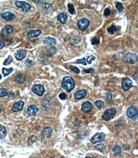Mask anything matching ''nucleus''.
Returning <instances> with one entry per match:
<instances>
[{
	"mask_svg": "<svg viewBox=\"0 0 138 158\" xmlns=\"http://www.w3.org/2000/svg\"><path fill=\"white\" fill-rule=\"evenodd\" d=\"M62 87L63 89L67 91L71 92L75 87V82L74 79L70 76H66L63 78L61 83Z\"/></svg>",
	"mask_w": 138,
	"mask_h": 158,
	"instance_id": "f257e3e1",
	"label": "nucleus"
},
{
	"mask_svg": "<svg viewBox=\"0 0 138 158\" xmlns=\"http://www.w3.org/2000/svg\"><path fill=\"white\" fill-rule=\"evenodd\" d=\"M126 114L127 116L128 117V118H131L132 120H136L138 117V110L136 107L131 106V107H128L127 109Z\"/></svg>",
	"mask_w": 138,
	"mask_h": 158,
	"instance_id": "f03ea898",
	"label": "nucleus"
},
{
	"mask_svg": "<svg viewBox=\"0 0 138 158\" xmlns=\"http://www.w3.org/2000/svg\"><path fill=\"white\" fill-rule=\"evenodd\" d=\"M116 111L114 109H109L105 112L104 114L103 115V118L105 121H109L110 119L113 118L116 114Z\"/></svg>",
	"mask_w": 138,
	"mask_h": 158,
	"instance_id": "7ed1b4c3",
	"label": "nucleus"
},
{
	"mask_svg": "<svg viewBox=\"0 0 138 158\" xmlns=\"http://www.w3.org/2000/svg\"><path fill=\"white\" fill-rule=\"evenodd\" d=\"M89 24H90V22L89 20L87 19H81L79 20L78 22V28L80 30L82 31H84L85 30H87V28L89 27Z\"/></svg>",
	"mask_w": 138,
	"mask_h": 158,
	"instance_id": "20e7f679",
	"label": "nucleus"
},
{
	"mask_svg": "<svg viewBox=\"0 0 138 158\" xmlns=\"http://www.w3.org/2000/svg\"><path fill=\"white\" fill-rule=\"evenodd\" d=\"M32 91L36 94L38 95L39 96H42L45 92V88H44L43 85H40V84H36L32 87Z\"/></svg>",
	"mask_w": 138,
	"mask_h": 158,
	"instance_id": "39448f33",
	"label": "nucleus"
},
{
	"mask_svg": "<svg viewBox=\"0 0 138 158\" xmlns=\"http://www.w3.org/2000/svg\"><path fill=\"white\" fill-rule=\"evenodd\" d=\"M16 6L20 8L24 12H28L31 8V5H30L29 3L25 2V1H17L15 2Z\"/></svg>",
	"mask_w": 138,
	"mask_h": 158,
	"instance_id": "423d86ee",
	"label": "nucleus"
},
{
	"mask_svg": "<svg viewBox=\"0 0 138 158\" xmlns=\"http://www.w3.org/2000/svg\"><path fill=\"white\" fill-rule=\"evenodd\" d=\"M132 87V82L128 78H125L123 79L122 82V87L124 91H127Z\"/></svg>",
	"mask_w": 138,
	"mask_h": 158,
	"instance_id": "0eeeda50",
	"label": "nucleus"
},
{
	"mask_svg": "<svg viewBox=\"0 0 138 158\" xmlns=\"http://www.w3.org/2000/svg\"><path fill=\"white\" fill-rule=\"evenodd\" d=\"M105 135L103 133H96L92 138H91V142L92 143L101 142L105 140Z\"/></svg>",
	"mask_w": 138,
	"mask_h": 158,
	"instance_id": "6e6552de",
	"label": "nucleus"
},
{
	"mask_svg": "<svg viewBox=\"0 0 138 158\" xmlns=\"http://www.w3.org/2000/svg\"><path fill=\"white\" fill-rule=\"evenodd\" d=\"M138 59V57L136 54L132 53L127 54L125 56V61L128 64H134L135 63Z\"/></svg>",
	"mask_w": 138,
	"mask_h": 158,
	"instance_id": "1a4fd4ad",
	"label": "nucleus"
},
{
	"mask_svg": "<svg viewBox=\"0 0 138 158\" xmlns=\"http://www.w3.org/2000/svg\"><path fill=\"white\" fill-rule=\"evenodd\" d=\"M1 16L3 19L7 20V21H12V20L15 19V15L9 12H6L3 13V14H1Z\"/></svg>",
	"mask_w": 138,
	"mask_h": 158,
	"instance_id": "9d476101",
	"label": "nucleus"
},
{
	"mask_svg": "<svg viewBox=\"0 0 138 158\" xmlns=\"http://www.w3.org/2000/svg\"><path fill=\"white\" fill-rule=\"evenodd\" d=\"M52 130L50 128L47 127L43 128V129L42 130V137L43 139H46L50 137L52 135Z\"/></svg>",
	"mask_w": 138,
	"mask_h": 158,
	"instance_id": "9b49d317",
	"label": "nucleus"
},
{
	"mask_svg": "<svg viewBox=\"0 0 138 158\" xmlns=\"http://www.w3.org/2000/svg\"><path fill=\"white\" fill-rule=\"evenodd\" d=\"M14 31V28L10 25H7L2 30V35L3 36H7L10 35Z\"/></svg>",
	"mask_w": 138,
	"mask_h": 158,
	"instance_id": "f8f14e48",
	"label": "nucleus"
},
{
	"mask_svg": "<svg viewBox=\"0 0 138 158\" xmlns=\"http://www.w3.org/2000/svg\"><path fill=\"white\" fill-rule=\"evenodd\" d=\"M38 112V108L36 105H30L27 109V114L29 115H35Z\"/></svg>",
	"mask_w": 138,
	"mask_h": 158,
	"instance_id": "ddd939ff",
	"label": "nucleus"
},
{
	"mask_svg": "<svg viewBox=\"0 0 138 158\" xmlns=\"http://www.w3.org/2000/svg\"><path fill=\"white\" fill-rule=\"evenodd\" d=\"M92 110V105L89 101L85 102L81 106V110L84 112H90Z\"/></svg>",
	"mask_w": 138,
	"mask_h": 158,
	"instance_id": "4468645a",
	"label": "nucleus"
},
{
	"mask_svg": "<svg viewBox=\"0 0 138 158\" xmlns=\"http://www.w3.org/2000/svg\"><path fill=\"white\" fill-rule=\"evenodd\" d=\"M24 103L22 101H18L17 103H15L13 105L12 107V110L14 112H19V111L22 110L24 107Z\"/></svg>",
	"mask_w": 138,
	"mask_h": 158,
	"instance_id": "2eb2a0df",
	"label": "nucleus"
},
{
	"mask_svg": "<svg viewBox=\"0 0 138 158\" xmlns=\"http://www.w3.org/2000/svg\"><path fill=\"white\" fill-rule=\"evenodd\" d=\"M42 33V31L41 30H31L28 32V38H33L38 37V36Z\"/></svg>",
	"mask_w": 138,
	"mask_h": 158,
	"instance_id": "dca6fc26",
	"label": "nucleus"
},
{
	"mask_svg": "<svg viewBox=\"0 0 138 158\" xmlns=\"http://www.w3.org/2000/svg\"><path fill=\"white\" fill-rule=\"evenodd\" d=\"M43 44L47 45H54L57 43V40L52 37H47L43 40Z\"/></svg>",
	"mask_w": 138,
	"mask_h": 158,
	"instance_id": "f3484780",
	"label": "nucleus"
},
{
	"mask_svg": "<svg viewBox=\"0 0 138 158\" xmlns=\"http://www.w3.org/2000/svg\"><path fill=\"white\" fill-rule=\"evenodd\" d=\"M86 94H87L86 90H84V89L80 90L75 94V98L76 99H81L86 96Z\"/></svg>",
	"mask_w": 138,
	"mask_h": 158,
	"instance_id": "a211bd4d",
	"label": "nucleus"
},
{
	"mask_svg": "<svg viewBox=\"0 0 138 158\" xmlns=\"http://www.w3.org/2000/svg\"><path fill=\"white\" fill-rule=\"evenodd\" d=\"M26 54H27V52L24 50H19L17 52L15 55L16 59L19 60V61H21L23 59H24L26 56Z\"/></svg>",
	"mask_w": 138,
	"mask_h": 158,
	"instance_id": "6ab92c4d",
	"label": "nucleus"
},
{
	"mask_svg": "<svg viewBox=\"0 0 138 158\" xmlns=\"http://www.w3.org/2000/svg\"><path fill=\"white\" fill-rule=\"evenodd\" d=\"M57 19L59 22H61L62 24H65L67 19V15L64 13H61L57 16Z\"/></svg>",
	"mask_w": 138,
	"mask_h": 158,
	"instance_id": "aec40b11",
	"label": "nucleus"
},
{
	"mask_svg": "<svg viewBox=\"0 0 138 158\" xmlns=\"http://www.w3.org/2000/svg\"><path fill=\"white\" fill-rule=\"evenodd\" d=\"M7 131L3 126L0 124V139H3L6 136Z\"/></svg>",
	"mask_w": 138,
	"mask_h": 158,
	"instance_id": "412c9836",
	"label": "nucleus"
},
{
	"mask_svg": "<svg viewBox=\"0 0 138 158\" xmlns=\"http://www.w3.org/2000/svg\"><path fill=\"white\" fill-rule=\"evenodd\" d=\"M15 80V81L17 82V83H23L24 80H25V77H24V75H22V74H19V75L16 76Z\"/></svg>",
	"mask_w": 138,
	"mask_h": 158,
	"instance_id": "4be33fe9",
	"label": "nucleus"
},
{
	"mask_svg": "<svg viewBox=\"0 0 138 158\" xmlns=\"http://www.w3.org/2000/svg\"><path fill=\"white\" fill-rule=\"evenodd\" d=\"M13 68H8V69H6V68H3L2 69V73L4 75V77H6L7 75H10V73H12V71H13Z\"/></svg>",
	"mask_w": 138,
	"mask_h": 158,
	"instance_id": "5701e85b",
	"label": "nucleus"
},
{
	"mask_svg": "<svg viewBox=\"0 0 138 158\" xmlns=\"http://www.w3.org/2000/svg\"><path fill=\"white\" fill-rule=\"evenodd\" d=\"M52 5L49 3H43L42 5V8L44 10L45 12H48L49 11V10L51 8Z\"/></svg>",
	"mask_w": 138,
	"mask_h": 158,
	"instance_id": "b1692460",
	"label": "nucleus"
},
{
	"mask_svg": "<svg viewBox=\"0 0 138 158\" xmlns=\"http://www.w3.org/2000/svg\"><path fill=\"white\" fill-rule=\"evenodd\" d=\"M113 152H114L115 154H120L122 152V149H121L120 147L118 146V145H115V146L112 149Z\"/></svg>",
	"mask_w": 138,
	"mask_h": 158,
	"instance_id": "393cba45",
	"label": "nucleus"
},
{
	"mask_svg": "<svg viewBox=\"0 0 138 158\" xmlns=\"http://www.w3.org/2000/svg\"><path fill=\"white\" fill-rule=\"evenodd\" d=\"M67 8H68V11L71 14L73 15L75 14V10L74 5L72 4H68L67 5Z\"/></svg>",
	"mask_w": 138,
	"mask_h": 158,
	"instance_id": "a878e982",
	"label": "nucleus"
},
{
	"mask_svg": "<svg viewBox=\"0 0 138 158\" xmlns=\"http://www.w3.org/2000/svg\"><path fill=\"white\" fill-rule=\"evenodd\" d=\"M117 30H118V28H116V26H114V25H112V26H110V27L108 28V32L111 34H113L114 32H116Z\"/></svg>",
	"mask_w": 138,
	"mask_h": 158,
	"instance_id": "bb28decb",
	"label": "nucleus"
},
{
	"mask_svg": "<svg viewBox=\"0 0 138 158\" xmlns=\"http://www.w3.org/2000/svg\"><path fill=\"white\" fill-rule=\"evenodd\" d=\"M13 61V57L11 56V55H9L6 59H5V61L3 63V64L4 65H8V64H10Z\"/></svg>",
	"mask_w": 138,
	"mask_h": 158,
	"instance_id": "cd10ccee",
	"label": "nucleus"
},
{
	"mask_svg": "<svg viewBox=\"0 0 138 158\" xmlns=\"http://www.w3.org/2000/svg\"><path fill=\"white\" fill-rule=\"evenodd\" d=\"M95 149H96L98 151H100V152H103V150L105 149V146L103 144H98L96 146H95Z\"/></svg>",
	"mask_w": 138,
	"mask_h": 158,
	"instance_id": "c85d7f7f",
	"label": "nucleus"
},
{
	"mask_svg": "<svg viewBox=\"0 0 138 158\" xmlns=\"http://www.w3.org/2000/svg\"><path fill=\"white\" fill-rule=\"evenodd\" d=\"M8 91L5 89H0V97H5L8 95Z\"/></svg>",
	"mask_w": 138,
	"mask_h": 158,
	"instance_id": "c756f323",
	"label": "nucleus"
},
{
	"mask_svg": "<svg viewBox=\"0 0 138 158\" xmlns=\"http://www.w3.org/2000/svg\"><path fill=\"white\" fill-rule=\"evenodd\" d=\"M95 105L96 106L98 109H101L102 107H104V103L101 100H99L95 102Z\"/></svg>",
	"mask_w": 138,
	"mask_h": 158,
	"instance_id": "7c9ffc66",
	"label": "nucleus"
},
{
	"mask_svg": "<svg viewBox=\"0 0 138 158\" xmlns=\"http://www.w3.org/2000/svg\"><path fill=\"white\" fill-rule=\"evenodd\" d=\"M99 42H100V41H99V39L96 37L93 38L91 40V43H92V44L93 45H98V44H99Z\"/></svg>",
	"mask_w": 138,
	"mask_h": 158,
	"instance_id": "2f4dec72",
	"label": "nucleus"
},
{
	"mask_svg": "<svg viewBox=\"0 0 138 158\" xmlns=\"http://www.w3.org/2000/svg\"><path fill=\"white\" fill-rule=\"evenodd\" d=\"M116 8L119 12H122L124 10V6L121 3H116Z\"/></svg>",
	"mask_w": 138,
	"mask_h": 158,
	"instance_id": "473e14b6",
	"label": "nucleus"
},
{
	"mask_svg": "<svg viewBox=\"0 0 138 158\" xmlns=\"http://www.w3.org/2000/svg\"><path fill=\"white\" fill-rule=\"evenodd\" d=\"M76 63L77 64H82L83 65L86 66L87 64V62H86V59L85 58H82L81 59H78V60H77L76 61Z\"/></svg>",
	"mask_w": 138,
	"mask_h": 158,
	"instance_id": "72a5a7b5",
	"label": "nucleus"
},
{
	"mask_svg": "<svg viewBox=\"0 0 138 158\" xmlns=\"http://www.w3.org/2000/svg\"><path fill=\"white\" fill-rule=\"evenodd\" d=\"M70 69H71V71H73L74 73H80V69L78 68L76 66H70Z\"/></svg>",
	"mask_w": 138,
	"mask_h": 158,
	"instance_id": "f704fd0d",
	"label": "nucleus"
},
{
	"mask_svg": "<svg viewBox=\"0 0 138 158\" xmlns=\"http://www.w3.org/2000/svg\"><path fill=\"white\" fill-rule=\"evenodd\" d=\"M95 56H94V55H90V56L87 59V63L91 64L92 63V62L94 60H95Z\"/></svg>",
	"mask_w": 138,
	"mask_h": 158,
	"instance_id": "c9c22d12",
	"label": "nucleus"
},
{
	"mask_svg": "<svg viewBox=\"0 0 138 158\" xmlns=\"http://www.w3.org/2000/svg\"><path fill=\"white\" fill-rule=\"evenodd\" d=\"M25 65L27 66V67H31L33 65L34 63L32 61H30V60H26V61H25Z\"/></svg>",
	"mask_w": 138,
	"mask_h": 158,
	"instance_id": "e433bc0d",
	"label": "nucleus"
},
{
	"mask_svg": "<svg viewBox=\"0 0 138 158\" xmlns=\"http://www.w3.org/2000/svg\"><path fill=\"white\" fill-rule=\"evenodd\" d=\"M94 71V69L93 68H89V69H83V73H92Z\"/></svg>",
	"mask_w": 138,
	"mask_h": 158,
	"instance_id": "4c0bfd02",
	"label": "nucleus"
},
{
	"mask_svg": "<svg viewBox=\"0 0 138 158\" xmlns=\"http://www.w3.org/2000/svg\"><path fill=\"white\" fill-rule=\"evenodd\" d=\"M111 14V10L109 8H106L105 10V12H104V15L105 16H108L109 15Z\"/></svg>",
	"mask_w": 138,
	"mask_h": 158,
	"instance_id": "58836bf2",
	"label": "nucleus"
},
{
	"mask_svg": "<svg viewBox=\"0 0 138 158\" xmlns=\"http://www.w3.org/2000/svg\"><path fill=\"white\" fill-rule=\"evenodd\" d=\"M59 98L61 99H66L67 98V95L65 93H61L59 96Z\"/></svg>",
	"mask_w": 138,
	"mask_h": 158,
	"instance_id": "ea45409f",
	"label": "nucleus"
},
{
	"mask_svg": "<svg viewBox=\"0 0 138 158\" xmlns=\"http://www.w3.org/2000/svg\"><path fill=\"white\" fill-rule=\"evenodd\" d=\"M112 99V96L110 93H108L107 94V100L108 101H111Z\"/></svg>",
	"mask_w": 138,
	"mask_h": 158,
	"instance_id": "a19ab883",
	"label": "nucleus"
},
{
	"mask_svg": "<svg viewBox=\"0 0 138 158\" xmlns=\"http://www.w3.org/2000/svg\"><path fill=\"white\" fill-rule=\"evenodd\" d=\"M5 47V44L2 41H0V50L2 49L3 48Z\"/></svg>",
	"mask_w": 138,
	"mask_h": 158,
	"instance_id": "79ce46f5",
	"label": "nucleus"
},
{
	"mask_svg": "<svg viewBox=\"0 0 138 158\" xmlns=\"http://www.w3.org/2000/svg\"><path fill=\"white\" fill-rule=\"evenodd\" d=\"M1 78H2V76H1V74H0V80H1Z\"/></svg>",
	"mask_w": 138,
	"mask_h": 158,
	"instance_id": "37998d69",
	"label": "nucleus"
},
{
	"mask_svg": "<svg viewBox=\"0 0 138 158\" xmlns=\"http://www.w3.org/2000/svg\"><path fill=\"white\" fill-rule=\"evenodd\" d=\"M91 158V157H87V158Z\"/></svg>",
	"mask_w": 138,
	"mask_h": 158,
	"instance_id": "c03bdc74",
	"label": "nucleus"
},
{
	"mask_svg": "<svg viewBox=\"0 0 138 158\" xmlns=\"http://www.w3.org/2000/svg\"><path fill=\"white\" fill-rule=\"evenodd\" d=\"M0 112H1V110H0Z\"/></svg>",
	"mask_w": 138,
	"mask_h": 158,
	"instance_id": "a18cd8bd",
	"label": "nucleus"
},
{
	"mask_svg": "<svg viewBox=\"0 0 138 158\" xmlns=\"http://www.w3.org/2000/svg\"></svg>",
	"mask_w": 138,
	"mask_h": 158,
	"instance_id": "49530a36",
	"label": "nucleus"
}]
</instances>
